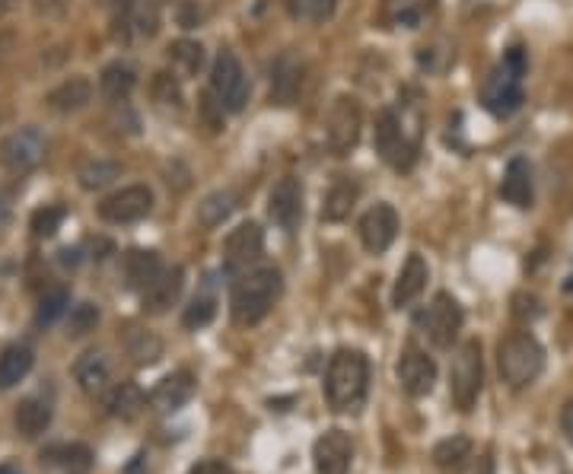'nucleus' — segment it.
<instances>
[{
	"instance_id": "f257e3e1",
	"label": "nucleus",
	"mask_w": 573,
	"mask_h": 474,
	"mask_svg": "<svg viewBox=\"0 0 573 474\" xmlns=\"http://www.w3.org/2000/svg\"><path fill=\"white\" fill-rule=\"evenodd\" d=\"M281 290H284V280H281V271L277 268L246 271L233 284V296H230L233 322L236 325H258L274 309Z\"/></svg>"
},
{
	"instance_id": "f03ea898",
	"label": "nucleus",
	"mask_w": 573,
	"mask_h": 474,
	"mask_svg": "<svg viewBox=\"0 0 573 474\" xmlns=\"http://www.w3.org/2000/svg\"><path fill=\"white\" fill-rule=\"evenodd\" d=\"M370 360L360 350H338L325 373V395L335 411H357L367 398Z\"/></svg>"
},
{
	"instance_id": "7ed1b4c3",
	"label": "nucleus",
	"mask_w": 573,
	"mask_h": 474,
	"mask_svg": "<svg viewBox=\"0 0 573 474\" xmlns=\"http://www.w3.org/2000/svg\"><path fill=\"white\" fill-rule=\"evenodd\" d=\"M497 366L500 376L513 389H523V385H532L545 370V350L538 344L529 331H516V335L503 338L497 347Z\"/></svg>"
},
{
	"instance_id": "20e7f679",
	"label": "nucleus",
	"mask_w": 573,
	"mask_h": 474,
	"mask_svg": "<svg viewBox=\"0 0 573 474\" xmlns=\"http://www.w3.org/2000/svg\"><path fill=\"white\" fill-rule=\"evenodd\" d=\"M484 385V363H481V344L478 341H465L456 357H453V370H449V395H453L459 411H472L478 405Z\"/></svg>"
},
{
	"instance_id": "39448f33",
	"label": "nucleus",
	"mask_w": 573,
	"mask_h": 474,
	"mask_svg": "<svg viewBox=\"0 0 573 474\" xmlns=\"http://www.w3.org/2000/svg\"><path fill=\"white\" fill-rule=\"evenodd\" d=\"M211 93L227 112H242L249 102V77L233 51H220L211 67Z\"/></svg>"
},
{
	"instance_id": "423d86ee",
	"label": "nucleus",
	"mask_w": 573,
	"mask_h": 474,
	"mask_svg": "<svg viewBox=\"0 0 573 474\" xmlns=\"http://www.w3.org/2000/svg\"><path fill=\"white\" fill-rule=\"evenodd\" d=\"M360 131H363V109L354 96H338L332 102L325 118V137H328V147L335 153H351L360 144Z\"/></svg>"
},
{
	"instance_id": "0eeeda50",
	"label": "nucleus",
	"mask_w": 573,
	"mask_h": 474,
	"mask_svg": "<svg viewBox=\"0 0 573 474\" xmlns=\"http://www.w3.org/2000/svg\"><path fill=\"white\" fill-rule=\"evenodd\" d=\"M48 153V140L39 128H20L0 144V163L10 172H32L42 166Z\"/></svg>"
},
{
	"instance_id": "6e6552de",
	"label": "nucleus",
	"mask_w": 573,
	"mask_h": 474,
	"mask_svg": "<svg viewBox=\"0 0 573 474\" xmlns=\"http://www.w3.org/2000/svg\"><path fill=\"white\" fill-rule=\"evenodd\" d=\"M376 150L386 163L398 166V169H408L411 156H414V147H418V140H411L405 125L398 121V115L392 109H382L379 118H376Z\"/></svg>"
},
{
	"instance_id": "1a4fd4ad",
	"label": "nucleus",
	"mask_w": 573,
	"mask_h": 474,
	"mask_svg": "<svg viewBox=\"0 0 573 474\" xmlns=\"http://www.w3.org/2000/svg\"><path fill=\"white\" fill-rule=\"evenodd\" d=\"M424 331H427V338L433 341V347H440V350L453 347V341L459 338V331H462V306L449 293H437V296H433V303L427 306Z\"/></svg>"
},
{
	"instance_id": "9d476101",
	"label": "nucleus",
	"mask_w": 573,
	"mask_h": 474,
	"mask_svg": "<svg viewBox=\"0 0 573 474\" xmlns=\"http://www.w3.org/2000/svg\"><path fill=\"white\" fill-rule=\"evenodd\" d=\"M153 210V191L147 185H128L99 204V217L106 223H137Z\"/></svg>"
},
{
	"instance_id": "9b49d317",
	"label": "nucleus",
	"mask_w": 573,
	"mask_h": 474,
	"mask_svg": "<svg viewBox=\"0 0 573 474\" xmlns=\"http://www.w3.org/2000/svg\"><path fill=\"white\" fill-rule=\"evenodd\" d=\"M268 217L281 226L284 233H293L300 226V217H303V185L300 179H281L268 195Z\"/></svg>"
},
{
	"instance_id": "f8f14e48",
	"label": "nucleus",
	"mask_w": 573,
	"mask_h": 474,
	"mask_svg": "<svg viewBox=\"0 0 573 474\" xmlns=\"http://www.w3.org/2000/svg\"><path fill=\"white\" fill-rule=\"evenodd\" d=\"M398 236V214L392 204H376L360 217V242L370 255H382Z\"/></svg>"
},
{
	"instance_id": "ddd939ff",
	"label": "nucleus",
	"mask_w": 573,
	"mask_h": 474,
	"mask_svg": "<svg viewBox=\"0 0 573 474\" xmlns=\"http://www.w3.org/2000/svg\"><path fill=\"white\" fill-rule=\"evenodd\" d=\"M265 252V233L258 223H242L227 236L223 242V258H227L230 271H249V265H255Z\"/></svg>"
},
{
	"instance_id": "4468645a",
	"label": "nucleus",
	"mask_w": 573,
	"mask_h": 474,
	"mask_svg": "<svg viewBox=\"0 0 573 474\" xmlns=\"http://www.w3.org/2000/svg\"><path fill=\"white\" fill-rule=\"evenodd\" d=\"M519 83H523V77H516L513 70H507L503 64L494 70L488 86H484V105H488L491 115L507 118L523 105V86Z\"/></svg>"
},
{
	"instance_id": "2eb2a0df",
	"label": "nucleus",
	"mask_w": 573,
	"mask_h": 474,
	"mask_svg": "<svg viewBox=\"0 0 573 474\" xmlns=\"http://www.w3.org/2000/svg\"><path fill=\"white\" fill-rule=\"evenodd\" d=\"M351 459H354V446L344 430H328L319 436L316 446H312V462H316L319 474H347L351 471Z\"/></svg>"
},
{
	"instance_id": "dca6fc26",
	"label": "nucleus",
	"mask_w": 573,
	"mask_h": 474,
	"mask_svg": "<svg viewBox=\"0 0 573 474\" xmlns=\"http://www.w3.org/2000/svg\"><path fill=\"white\" fill-rule=\"evenodd\" d=\"M398 382L411 398H424L430 395L433 382H437V363H433L424 350L408 347L402 360H398Z\"/></svg>"
},
{
	"instance_id": "f3484780",
	"label": "nucleus",
	"mask_w": 573,
	"mask_h": 474,
	"mask_svg": "<svg viewBox=\"0 0 573 474\" xmlns=\"http://www.w3.org/2000/svg\"><path fill=\"white\" fill-rule=\"evenodd\" d=\"M191 395H195V376L179 370V373L160 379V385L150 392V405L156 411H163V414H172V411H179L182 405H188Z\"/></svg>"
},
{
	"instance_id": "a211bd4d",
	"label": "nucleus",
	"mask_w": 573,
	"mask_h": 474,
	"mask_svg": "<svg viewBox=\"0 0 573 474\" xmlns=\"http://www.w3.org/2000/svg\"><path fill=\"white\" fill-rule=\"evenodd\" d=\"M93 99V83L86 77H67L64 83H58L55 90L45 96V105L55 115H74L80 109H86Z\"/></svg>"
},
{
	"instance_id": "6ab92c4d",
	"label": "nucleus",
	"mask_w": 573,
	"mask_h": 474,
	"mask_svg": "<svg viewBox=\"0 0 573 474\" xmlns=\"http://www.w3.org/2000/svg\"><path fill=\"white\" fill-rule=\"evenodd\" d=\"M427 277H430V268L421 255H408L405 268L398 271V280H395V290H392V306L395 309H405L411 306L418 296L424 293L427 287Z\"/></svg>"
},
{
	"instance_id": "aec40b11",
	"label": "nucleus",
	"mask_w": 573,
	"mask_h": 474,
	"mask_svg": "<svg viewBox=\"0 0 573 474\" xmlns=\"http://www.w3.org/2000/svg\"><path fill=\"white\" fill-rule=\"evenodd\" d=\"M500 198L513 207H519V210L532 207V166L523 160V156H513L507 172H503Z\"/></svg>"
},
{
	"instance_id": "412c9836",
	"label": "nucleus",
	"mask_w": 573,
	"mask_h": 474,
	"mask_svg": "<svg viewBox=\"0 0 573 474\" xmlns=\"http://www.w3.org/2000/svg\"><path fill=\"white\" fill-rule=\"evenodd\" d=\"M185 287V271L182 268H166L153 284L144 290V309L147 312H166L169 306H176Z\"/></svg>"
},
{
	"instance_id": "4be33fe9",
	"label": "nucleus",
	"mask_w": 573,
	"mask_h": 474,
	"mask_svg": "<svg viewBox=\"0 0 573 474\" xmlns=\"http://www.w3.org/2000/svg\"><path fill=\"white\" fill-rule=\"evenodd\" d=\"M42 465L58 468L61 474H86L93 468V452L83 443H58L42 452Z\"/></svg>"
},
{
	"instance_id": "5701e85b",
	"label": "nucleus",
	"mask_w": 573,
	"mask_h": 474,
	"mask_svg": "<svg viewBox=\"0 0 573 474\" xmlns=\"http://www.w3.org/2000/svg\"><path fill=\"white\" fill-rule=\"evenodd\" d=\"M74 376L80 382V389L86 395H106L109 389V379H112V370H109V360L106 354H99V350H90V354H83L77 363H74Z\"/></svg>"
},
{
	"instance_id": "b1692460",
	"label": "nucleus",
	"mask_w": 573,
	"mask_h": 474,
	"mask_svg": "<svg viewBox=\"0 0 573 474\" xmlns=\"http://www.w3.org/2000/svg\"><path fill=\"white\" fill-rule=\"evenodd\" d=\"M360 198V185L354 179H335L332 188L325 191L322 201V220L325 223H341L351 217V210Z\"/></svg>"
},
{
	"instance_id": "393cba45",
	"label": "nucleus",
	"mask_w": 573,
	"mask_h": 474,
	"mask_svg": "<svg viewBox=\"0 0 573 474\" xmlns=\"http://www.w3.org/2000/svg\"><path fill=\"white\" fill-rule=\"evenodd\" d=\"M303 90V67L293 58H281L274 64L271 74V102L277 105H290Z\"/></svg>"
},
{
	"instance_id": "a878e982",
	"label": "nucleus",
	"mask_w": 573,
	"mask_h": 474,
	"mask_svg": "<svg viewBox=\"0 0 573 474\" xmlns=\"http://www.w3.org/2000/svg\"><path fill=\"white\" fill-rule=\"evenodd\" d=\"M433 7H437V0H382L379 20L389 23V26H408V29H414Z\"/></svg>"
},
{
	"instance_id": "bb28decb",
	"label": "nucleus",
	"mask_w": 573,
	"mask_h": 474,
	"mask_svg": "<svg viewBox=\"0 0 573 474\" xmlns=\"http://www.w3.org/2000/svg\"><path fill=\"white\" fill-rule=\"evenodd\" d=\"M13 424H16V433L20 436L36 440V436H42L51 424V405L42 398H26V401H20V408H16Z\"/></svg>"
},
{
	"instance_id": "cd10ccee",
	"label": "nucleus",
	"mask_w": 573,
	"mask_h": 474,
	"mask_svg": "<svg viewBox=\"0 0 573 474\" xmlns=\"http://www.w3.org/2000/svg\"><path fill=\"white\" fill-rule=\"evenodd\" d=\"M163 271H166L163 268V258L156 255V252L134 249L125 258V277H128V287H134V290H147Z\"/></svg>"
},
{
	"instance_id": "c85d7f7f",
	"label": "nucleus",
	"mask_w": 573,
	"mask_h": 474,
	"mask_svg": "<svg viewBox=\"0 0 573 474\" xmlns=\"http://www.w3.org/2000/svg\"><path fill=\"white\" fill-rule=\"evenodd\" d=\"M134 86H137V74H134V67L125 64V61H112L99 74V90H102V96L112 99V102H125L131 96Z\"/></svg>"
},
{
	"instance_id": "c756f323",
	"label": "nucleus",
	"mask_w": 573,
	"mask_h": 474,
	"mask_svg": "<svg viewBox=\"0 0 573 474\" xmlns=\"http://www.w3.org/2000/svg\"><path fill=\"white\" fill-rule=\"evenodd\" d=\"M32 370V350L23 344H13L0 354V389H13L16 382H23Z\"/></svg>"
},
{
	"instance_id": "7c9ffc66",
	"label": "nucleus",
	"mask_w": 573,
	"mask_h": 474,
	"mask_svg": "<svg viewBox=\"0 0 573 474\" xmlns=\"http://www.w3.org/2000/svg\"><path fill=\"white\" fill-rule=\"evenodd\" d=\"M147 408V395L141 392V385L134 382H121L118 389L109 395V414L121 420H134Z\"/></svg>"
},
{
	"instance_id": "2f4dec72",
	"label": "nucleus",
	"mask_w": 573,
	"mask_h": 474,
	"mask_svg": "<svg viewBox=\"0 0 573 474\" xmlns=\"http://www.w3.org/2000/svg\"><path fill=\"white\" fill-rule=\"evenodd\" d=\"M169 61L182 77H198L204 67V45L195 39H179L169 45Z\"/></svg>"
},
{
	"instance_id": "473e14b6",
	"label": "nucleus",
	"mask_w": 573,
	"mask_h": 474,
	"mask_svg": "<svg viewBox=\"0 0 573 474\" xmlns=\"http://www.w3.org/2000/svg\"><path fill=\"white\" fill-rule=\"evenodd\" d=\"M77 179H80V188H86V191H102V188H109L115 179H121V163H115V160H90V163L80 166Z\"/></svg>"
},
{
	"instance_id": "72a5a7b5",
	"label": "nucleus",
	"mask_w": 573,
	"mask_h": 474,
	"mask_svg": "<svg viewBox=\"0 0 573 474\" xmlns=\"http://www.w3.org/2000/svg\"><path fill=\"white\" fill-rule=\"evenodd\" d=\"M236 210V195L233 191H214L198 204V220L204 226H220Z\"/></svg>"
},
{
	"instance_id": "f704fd0d",
	"label": "nucleus",
	"mask_w": 573,
	"mask_h": 474,
	"mask_svg": "<svg viewBox=\"0 0 573 474\" xmlns=\"http://www.w3.org/2000/svg\"><path fill=\"white\" fill-rule=\"evenodd\" d=\"M150 93H153V102L160 105V109H172V112H182L185 105V93H182V83L172 77V74H156L153 83H150Z\"/></svg>"
},
{
	"instance_id": "c9c22d12",
	"label": "nucleus",
	"mask_w": 573,
	"mask_h": 474,
	"mask_svg": "<svg viewBox=\"0 0 573 474\" xmlns=\"http://www.w3.org/2000/svg\"><path fill=\"white\" fill-rule=\"evenodd\" d=\"M465 459H472V440L468 436H449V440L433 446V462L440 468H459Z\"/></svg>"
},
{
	"instance_id": "e433bc0d",
	"label": "nucleus",
	"mask_w": 573,
	"mask_h": 474,
	"mask_svg": "<svg viewBox=\"0 0 573 474\" xmlns=\"http://www.w3.org/2000/svg\"><path fill=\"white\" fill-rule=\"evenodd\" d=\"M338 0H287V10L300 23H325L335 16Z\"/></svg>"
},
{
	"instance_id": "4c0bfd02",
	"label": "nucleus",
	"mask_w": 573,
	"mask_h": 474,
	"mask_svg": "<svg viewBox=\"0 0 573 474\" xmlns=\"http://www.w3.org/2000/svg\"><path fill=\"white\" fill-rule=\"evenodd\" d=\"M214 315H217V300H214V296H195V300L188 303L185 315H182V325L191 328V331H198L204 325H211Z\"/></svg>"
},
{
	"instance_id": "58836bf2",
	"label": "nucleus",
	"mask_w": 573,
	"mask_h": 474,
	"mask_svg": "<svg viewBox=\"0 0 573 474\" xmlns=\"http://www.w3.org/2000/svg\"><path fill=\"white\" fill-rule=\"evenodd\" d=\"M67 303H71L67 290H51V293H45L42 303H39V312H36V325H39V328L55 325L61 315L67 312Z\"/></svg>"
},
{
	"instance_id": "ea45409f",
	"label": "nucleus",
	"mask_w": 573,
	"mask_h": 474,
	"mask_svg": "<svg viewBox=\"0 0 573 474\" xmlns=\"http://www.w3.org/2000/svg\"><path fill=\"white\" fill-rule=\"evenodd\" d=\"M99 325V309L93 303H80L71 309V322H67V335L71 338H83L90 335V331H96Z\"/></svg>"
},
{
	"instance_id": "a19ab883",
	"label": "nucleus",
	"mask_w": 573,
	"mask_h": 474,
	"mask_svg": "<svg viewBox=\"0 0 573 474\" xmlns=\"http://www.w3.org/2000/svg\"><path fill=\"white\" fill-rule=\"evenodd\" d=\"M64 207H39L36 214H32V233L39 239H51L64 223Z\"/></svg>"
},
{
	"instance_id": "79ce46f5",
	"label": "nucleus",
	"mask_w": 573,
	"mask_h": 474,
	"mask_svg": "<svg viewBox=\"0 0 573 474\" xmlns=\"http://www.w3.org/2000/svg\"><path fill=\"white\" fill-rule=\"evenodd\" d=\"M131 26H134V32L137 35H156V29H160V13H156V4L150 0V4H144V7H134V13H131Z\"/></svg>"
},
{
	"instance_id": "37998d69",
	"label": "nucleus",
	"mask_w": 573,
	"mask_h": 474,
	"mask_svg": "<svg viewBox=\"0 0 573 474\" xmlns=\"http://www.w3.org/2000/svg\"><path fill=\"white\" fill-rule=\"evenodd\" d=\"M131 357L141 363V366H144V363H153L156 357H160V341L150 338V335H144V331H141V335L131 338Z\"/></svg>"
},
{
	"instance_id": "c03bdc74",
	"label": "nucleus",
	"mask_w": 573,
	"mask_h": 474,
	"mask_svg": "<svg viewBox=\"0 0 573 474\" xmlns=\"http://www.w3.org/2000/svg\"><path fill=\"white\" fill-rule=\"evenodd\" d=\"M102 7L109 10V16H112V23L115 26H121V29H131V13H134V0H99Z\"/></svg>"
},
{
	"instance_id": "a18cd8bd",
	"label": "nucleus",
	"mask_w": 573,
	"mask_h": 474,
	"mask_svg": "<svg viewBox=\"0 0 573 474\" xmlns=\"http://www.w3.org/2000/svg\"><path fill=\"white\" fill-rule=\"evenodd\" d=\"M32 10L45 20H64L67 10H71V0H32Z\"/></svg>"
},
{
	"instance_id": "49530a36",
	"label": "nucleus",
	"mask_w": 573,
	"mask_h": 474,
	"mask_svg": "<svg viewBox=\"0 0 573 474\" xmlns=\"http://www.w3.org/2000/svg\"><path fill=\"white\" fill-rule=\"evenodd\" d=\"M188 474H236V471L223 459H201V462H195L188 468Z\"/></svg>"
},
{
	"instance_id": "de8ad7c7",
	"label": "nucleus",
	"mask_w": 573,
	"mask_h": 474,
	"mask_svg": "<svg viewBox=\"0 0 573 474\" xmlns=\"http://www.w3.org/2000/svg\"><path fill=\"white\" fill-rule=\"evenodd\" d=\"M179 23L185 29H195L201 23V7L195 4V0H182V7H179Z\"/></svg>"
},
{
	"instance_id": "09e8293b",
	"label": "nucleus",
	"mask_w": 573,
	"mask_h": 474,
	"mask_svg": "<svg viewBox=\"0 0 573 474\" xmlns=\"http://www.w3.org/2000/svg\"><path fill=\"white\" fill-rule=\"evenodd\" d=\"M465 474H494V459H491L488 452L478 455V459H472V465H468Z\"/></svg>"
},
{
	"instance_id": "8fccbe9b",
	"label": "nucleus",
	"mask_w": 573,
	"mask_h": 474,
	"mask_svg": "<svg viewBox=\"0 0 573 474\" xmlns=\"http://www.w3.org/2000/svg\"><path fill=\"white\" fill-rule=\"evenodd\" d=\"M516 315H538V300H532V296H516Z\"/></svg>"
},
{
	"instance_id": "3c124183",
	"label": "nucleus",
	"mask_w": 573,
	"mask_h": 474,
	"mask_svg": "<svg viewBox=\"0 0 573 474\" xmlns=\"http://www.w3.org/2000/svg\"><path fill=\"white\" fill-rule=\"evenodd\" d=\"M561 427L567 433V440L573 443V405H564V414H561Z\"/></svg>"
},
{
	"instance_id": "603ef678",
	"label": "nucleus",
	"mask_w": 573,
	"mask_h": 474,
	"mask_svg": "<svg viewBox=\"0 0 573 474\" xmlns=\"http://www.w3.org/2000/svg\"><path fill=\"white\" fill-rule=\"evenodd\" d=\"M10 220V207H7V201L4 198H0V226H4Z\"/></svg>"
},
{
	"instance_id": "864d4df0",
	"label": "nucleus",
	"mask_w": 573,
	"mask_h": 474,
	"mask_svg": "<svg viewBox=\"0 0 573 474\" xmlns=\"http://www.w3.org/2000/svg\"><path fill=\"white\" fill-rule=\"evenodd\" d=\"M0 474H20L13 465H0Z\"/></svg>"
},
{
	"instance_id": "5fc2aeb1",
	"label": "nucleus",
	"mask_w": 573,
	"mask_h": 474,
	"mask_svg": "<svg viewBox=\"0 0 573 474\" xmlns=\"http://www.w3.org/2000/svg\"><path fill=\"white\" fill-rule=\"evenodd\" d=\"M13 7V0H0V10H10Z\"/></svg>"
},
{
	"instance_id": "6e6d98bb",
	"label": "nucleus",
	"mask_w": 573,
	"mask_h": 474,
	"mask_svg": "<svg viewBox=\"0 0 573 474\" xmlns=\"http://www.w3.org/2000/svg\"><path fill=\"white\" fill-rule=\"evenodd\" d=\"M153 4H166V0H153Z\"/></svg>"
}]
</instances>
